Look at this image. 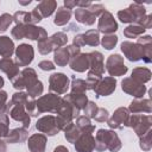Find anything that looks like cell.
Instances as JSON below:
<instances>
[{
	"mask_svg": "<svg viewBox=\"0 0 152 152\" xmlns=\"http://www.w3.org/2000/svg\"><path fill=\"white\" fill-rule=\"evenodd\" d=\"M71 18V11L65 8L64 6H61L56 10V13H55V19H53V24L57 25V26H63V25H66L69 23Z\"/></svg>",
	"mask_w": 152,
	"mask_h": 152,
	"instance_id": "obj_27",
	"label": "cell"
},
{
	"mask_svg": "<svg viewBox=\"0 0 152 152\" xmlns=\"http://www.w3.org/2000/svg\"><path fill=\"white\" fill-rule=\"evenodd\" d=\"M129 110L126 107H119L114 110L110 118H108L107 124L109 128L114 129H122L124 127H127V122L129 119Z\"/></svg>",
	"mask_w": 152,
	"mask_h": 152,
	"instance_id": "obj_10",
	"label": "cell"
},
{
	"mask_svg": "<svg viewBox=\"0 0 152 152\" xmlns=\"http://www.w3.org/2000/svg\"><path fill=\"white\" fill-rule=\"evenodd\" d=\"M46 37H48V32L44 27L37 25H25V38L38 42Z\"/></svg>",
	"mask_w": 152,
	"mask_h": 152,
	"instance_id": "obj_23",
	"label": "cell"
},
{
	"mask_svg": "<svg viewBox=\"0 0 152 152\" xmlns=\"http://www.w3.org/2000/svg\"><path fill=\"white\" fill-rule=\"evenodd\" d=\"M72 45L77 46V48H82L86 45V40H84V33H77L75 34V37L72 38Z\"/></svg>",
	"mask_w": 152,
	"mask_h": 152,
	"instance_id": "obj_54",
	"label": "cell"
},
{
	"mask_svg": "<svg viewBox=\"0 0 152 152\" xmlns=\"http://www.w3.org/2000/svg\"><path fill=\"white\" fill-rule=\"evenodd\" d=\"M151 76H152V72L148 68H134L131 74V78H133L142 84L148 82L151 80Z\"/></svg>",
	"mask_w": 152,
	"mask_h": 152,
	"instance_id": "obj_29",
	"label": "cell"
},
{
	"mask_svg": "<svg viewBox=\"0 0 152 152\" xmlns=\"http://www.w3.org/2000/svg\"><path fill=\"white\" fill-rule=\"evenodd\" d=\"M138 25H141L145 30H148L152 27V14H146L139 23Z\"/></svg>",
	"mask_w": 152,
	"mask_h": 152,
	"instance_id": "obj_55",
	"label": "cell"
},
{
	"mask_svg": "<svg viewBox=\"0 0 152 152\" xmlns=\"http://www.w3.org/2000/svg\"><path fill=\"white\" fill-rule=\"evenodd\" d=\"M108 118H109V112L106 108H97L94 120H96L97 122H106Z\"/></svg>",
	"mask_w": 152,
	"mask_h": 152,
	"instance_id": "obj_50",
	"label": "cell"
},
{
	"mask_svg": "<svg viewBox=\"0 0 152 152\" xmlns=\"http://www.w3.org/2000/svg\"><path fill=\"white\" fill-rule=\"evenodd\" d=\"M118 19L124 23V24H134L135 23V18L132 13V11L129 10V7L127 8H124V10H120L118 12Z\"/></svg>",
	"mask_w": 152,
	"mask_h": 152,
	"instance_id": "obj_41",
	"label": "cell"
},
{
	"mask_svg": "<svg viewBox=\"0 0 152 152\" xmlns=\"http://www.w3.org/2000/svg\"><path fill=\"white\" fill-rule=\"evenodd\" d=\"M116 89V80L115 77L112 76H107V77H102V80L100 81V83L97 84V87L94 89L95 91V96L96 97H101V96H108L110 94H113Z\"/></svg>",
	"mask_w": 152,
	"mask_h": 152,
	"instance_id": "obj_14",
	"label": "cell"
},
{
	"mask_svg": "<svg viewBox=\"0 0 152 152\" xmlns=\"http://www.w3.org/2000/svg\"><path fill=\"white\" fill-rule=\"evenodd\" d=\"M11 36L12 38L17 40L24 39L25 38V25H15L11 31Z\"/></svg>",
	"mask_w": 152,
	"mask_h": 152,
	"instance_id": "obj_49",
	"label": "cell"
},
{
	"mask_svg": "<svg viewBox=\"0 0 152 152\" xmlns=\"http://www.w3.org/2000/svg\"><path fill=\"white\" fill-rule=\"evenodd\" d=\"M88 10H89V12H90L91 14H94L96 18H97V17H100V15L106 11L104 6H103V5H101V4H91V5H90V7H89Z\"/></svg>",
	"mask_w": 152,
	"mask_h": 152,
	"instance_id": "obj_52",
	"label": "cell"
},
{
	"mask_svg": "<svg viewBox=\"0 0 152 152\" xmlns=\"http://www.w3.org/2000/svg\"><path fill=\"white\" fill-rule=\"evenodd\" d=\"M75 125H76V127L78 128V131H80L81 133L93 134V132L95 131V126L91 124L90 119L87 118L86 115H80V116H77Z\"/></svg>",
	"mask_w": 152,
	"mask_h": 152,
	"instance_id": "obj_28",
	"label": "cell"
},
{
	"mask_svg": "<svg viewBox=\"0 0 152 152\" xmlns=\"http://www.w3.org/2000/svg\"><path fill=\"white\" fill-rule=\"evenodd\" d=\"M28 139V131L24 127H17L11 129L5 137L6 144H20Z\"/></svg>",
	"mask_w": 152,
	"mask_h": 152,
	"instance_id": "obj_19",
	"label": "cell"
},
{
	"mask_svg": "<svg viewBox=\"0 0 152 152\" xmlns=\"http://www.w3.org/2000/svg\"><path fill=\"white\" fill-rule=\"evenodd\" d=\"M4 84H5V81H4V78L0 76V90L2 89V87H4Z\"/></svg>",
	"mask_w": 152,
	"mask_h": 152,
	"instance_id": "obj_63",
	"label": "cell"
},
{
	"mask_svg": "<svg viewBox=\"0 0 152 152\" xmlns=\"http://www.w3.org/2000/svg\"><path fill=\"white\" fill-rule=\"evenodd\" d=\"M131 114H150L152 113V102L150 99H133L127 108Z\"/></svg>",
	"mask_w": 152,
	"mask_h": 152,
	"instance_id": "obj_15",
	"label": "cell"
},
{
	"mask_svg": "<svg viewBox=\"0 0 152 152\" xmlns=\"http://www.w3.org/2000/svg\"><path fill=\"white\" fill-rule=\"evenodd\" d=\"M84 40L86 45L96 48L100 44V32L97 30H88L84 33Z\"/></svg>",
	"mask_w": 152,
	"mask_h": 152,
	"instance_id": "obj_37",
	"label": "cell"
},
{
	"mask_svg": "<svg viewBox=\"0 0 152 152\" xmlns=\"http://www.w3.org/2000/svg\"><path fill=\"white\" fill-rule=\"evenodd\" d=\"M15 46L8 36H0V56L2 58H11L14 53Z\"/></svg>",
	"mask_w": 152,
	"mask_h": 152,
	"instance_id": "obj_24",
	"label": "cell"
},
{
	"mask_svg": "<svg viewBox=\"0 0 152 152\" xmlns=\"http://www.w3.org/2000/svg\"><path fill=\"white\" fill-rule=\"evenodd\" d=\"M46 135L43 133H34L27 139V147L30 152H45Z\"/></svg>",
	"mask_w": 152,
	"mask_h": 152,
	"instance_id": "obj_17",
	"label": "cell"
},
{
	"mask_svg": "<svg viewBox=\"0 0 152 152\" xmlns=\"http://www.w3.org/2000/svg\"><path fill=\"white\" fill-rule=\"evenodd\" d=\"M7 100L8 95L5 90H0V115L6 114V107H7Z\"/></svg>",
	"mask_w": 152,
	"mask_h": 152,
	"instance_id": "obj_51",
	"label": "cell"
},
{
	"mask_svg": "<svg viewBox=\"0 0 152 152\" xmlns=\"http://www.w3.org/2000/svg\"><path fill=\"white\" fill-rule=\"evenodd\" d=\"M139 147L145 152L151 151V148H152V129L146 132L144 135L139 137Z\"/></svg>",
	"mask_w": 152,
	"mask_h": 152,
	"instance_id": "obj_40",
	"label": "cell"
},
{
	"mask_svg": "<svg viewBox=\"0 0 152 152\" xmlns=\"http://www.w3.org/2000/svg\"><path fill=\"white\" fill-rule=\"evenodd\" d=\"M14 53H15V63H17L18 66L27 68L34 58L33 46L30 45V44H25V43L17 46L15 50H14Z\"/></svg>",
	"mask_w": 152,
	"mask_h": 152,
	"instance_id": "obj_9",
	"label": "cell"
},
{
	"mask_svg": "<svg viewBox=\"0 0 152 152\" xmlns=\"http://www.w3.org/2000/svg\"><path fill=\"white\" fill-rule=\"evenodd\" d=\"M69 66L71 70L76 72H84L86 70L89 69V61H88V53H78L77 56L70 58L69 61Z\"/></svg>",
	"mask_w": 152,
	"mask_h": 152,
	"instance_id": "obj_20",
	"label": "cell"
},
{
	"mask_svg": "<svg viewBox=\"0 0 152 152\" xmlns=\"http://www.w3.org/2000/svg\"><path fill=\"white\" fill-rule=\"evenodd\" d=\"M66 48V50H68V52H69V55H70V58H72V57H75V56H77L78 53H81V49L80 48H77V46H75V45H68V46H65Z\"/></svg>",
	"mask_w": 152,
	"mask_h": 152,
	"instance_id": "obj_57",
	"label": "cell"
},
{
	"mask_svg": "<svg viewBox=\"0 0 152 152\" xmlns=\"http://www.w3.org/2000/svg\"><path fill=\"white\" fill-rule=\"evenodd\" d=\"M6 114L10 115L13 120L19 121L24 128H28L30 124H31V116L28 115V113L26 112L24 104H13L11 101L7 102V107H6Z\"/></svg>",
	"mask_w": 152,
	"mask_h": 152,
	"instance_id": "obj_7",
	"label": "cell"
},
{
	"mask_svg": "<svg viewBox=\"0 0 152 152\" xmlns=\"http://www.w3.org/2000/svg\"><path fill=\"white\" fill-rule=\"evenodd\" d=\"M7 151V145H6V141L4 139L0 138V152H6Z\"/></svg>",
	"mask_w": 152,
	"mask_h": 152,
	"instance_id": "obj_61",
	"label": "cell"
},
{
	"mask_svg": "<svg viewBox=\"0 0 152 152\" xmlns=\"http://www.w3.org/2000/svg\"><path fill=\"white\" fill-rule=\"evenodd\" d=\"M10 132V119L7 114L0 115V138H5Z\"/></svg>",
	"mask_w": 152,
	"mask_h": 152,
	"instance_id": "obj_44",
	"label": "cell"
},
{
	"mask_svg": "<svg viewBox=\"0 0 152 152\" xmlns=\"http://www.w3.org/2000/svg\"><path fill=\"white\" fill-rule=\"evenodd\" d=\"M145 28L138 24H129L127 27L124 28V36L126 38H138L145 33Z\"/></svg>",
	"mask_w": 152,
	"mask_h": 152,
	"instance_id": "obj_31",
	"label": "cell"
},
{
	"mask_svg": "<svg viewBox=\"0 0 152 152\" xmlns=\"http://www.w3.org/2000/svg\"><path fill=\"white\" fill-rule=\"evenodd\" d=\"M61 101H62V97L53 93H49V94L39 96L38 100H36L38 115L42 113H55L56 114L57 108L61 104Z\"/></svg>",
	"mask_w": 152,
	"mask_h": 152,
	"instance_id": "obj_4",
	"label": "cell"
},
{
	"mask_svg": "<svg viewBox=\"0 0 152 152\" xmlns=\"http://www.w3.org/2000/svg\"><path fill=\"white\" fill-rule=\"evenodd\" d=\"M120 49L124 56L129 62H138L141 61L146 64L152 62V43H133L129 40H125L121 43Z\"/></svg>",
	"mask_w": 152,
	"mask_h": 152,
	"instance_id": "obj_1",
	"label": "cell"
},
{
	"mask_svg": "<svg viewBox=\"0 0 152 152\" xmlns=\"http://www.w3.org/2000/svg\"><path fill=\"white\" fill-rule=\"evenodd\" d=\"M26 112L28 113L30 116H38V112H37V106H36V99L28 97L24 104Z\"/></svg>",
	"mask_w": 152,
	"mask_h": 152,
	"instance_id": "obj_46",
	"label": "cell"
},
{
	"mask_svg": "<svg viewBox=\"0 0 152 152\" xmlns=\"http://www.w3.org/2000/svg\"><path fill=\"white\" fill-rule=\"evenodd\" d=\"M128 7H129V10L132 11V13H133V15H134V18H135V23H134V24H138V23L147 14L145 6H144L142 4H140V2H132Z\"/></svg>",
	"mask_w": 152,
	"mask_h": 152,
	"instance_id": "obj_34",
	"label": "cell"
},
{
	"mask_svg": "<svg viewBox=\"0 0 152 152\" xmlns=\"http://www.w3.org/2000/svg\"><path fill=\"white\" fill-rule=\"evenodd\" d=\"M70 61V55L66 48H59L55 50L53 53V62L57 66H66Z\"/></svg>",
	"mask_w": 152,
	"mask_h": 152,
	"instance_id": "obj_30",
	"label": "cell"
},
{
	"mask_svg": "<svg viewBox=\"0 0 152 152\" xmlns=\"http://www.w3.org/2000/svg\"><path fill=\"white\" fill-rule=\"evenodd\" d=\"M63 6H64L65 8H68V10L71 11L74 7H76V4H75V0H64Z\"/></svg>",
	"mask_w": 152,
	"mask_h": 152,
	"instance_id": "obj_59",
	"label": "cell"
},
{
	"mask_svg": "<svg viewBox=\"0 0 152 152\" xmlns=\"http://www.w3.org/2000/svg\"><path fill=\"white\" fill-rule=\"evenodd\" d=\"M49 38H50V40H51V43L53 45V51L56 49L64 48L66 45V43H68V36L64 32H56Z\"/></svg>",
	"mask_w": 152,
	"mask_h": 152,
	"instance_id": "obj_35",
	"label": "cell"
},
{
	"mask_svg": "<svg viewBox=\"0 0 152 152\" xmlns=\"http://www.w3.org/2000/svg\"><path fill=\"white\" fill-rule=\"evenodd\" d=\"M70 93H86L87 90V84L86 81L82 78H76L72 77V81L70 82Z\"/></svg>",
	"mask_w": 152,
	"mask_h": 152,
	"instance_id": "obj_43",
	"label": "cell"
},
{
	"mask_svg": "<svg viewBox=\"0 0 152 152\" xmlns=\"http://www.w3.org/2000/svg\"><path fill=\"white\" fill-rule=\"evenodd\" d=\"M106 70L112 77L122 76L128 71V68L124 63V57L119 53H113L108 56L106 61Z\"/></svg>",
	"mask_w": 152,
	"mask_h": 152,
	"instance_id": "obj_8",
	"label": "cell"
},
{
	"mask_svg": "<svg viewBox=\"0 0 152 152\" xmlns=\"http://www.w3.org/2000/svg\"><path fill=\"white\" fill-rule=\"evenodd\" d=\"M101 80H102V75L89 70L88 74H87V80H86L87 90H94V89L97 87V84L100 83Z\"/></svg>",
	"mask_w": 152,
	"mask_h": 152,
	"instance_id": "obj_36",
	"label": "cell"
},
{
	"mask_svg": "<svg viewBox=\"0 0 152 152\" xmlns=\"http://www.w3.org/2000/svg\"><path fill=\"white\" fill-rule=\"evenodd\" d=\"M121 89L128 94V95H132L134 99H141L144 97L145 93L147 91V88L145 84L131 78V77H125L122 81H121Z\"/></svg>",
	"mask_w": 152,
	"mask_h": 152,
	"instance_id": "obj_11",
	"label": "cell"
},
{
	"mask_svg": "<svg viewBox=\"0 0 152 152\" xmlns=\"http://www.w3.org/2000/svg\"><path fill=\"white\" fill-rule=\"evenodd\" d=\"M75 4L78 8H89L93 2L90 0H75Z\"/></svg>",
	"mask_w": 152,
	"mask_h": 152,
	"instance_id": "obj_58",
	"label": "cell"
},
{
	"mask_svg": "<svg viewBox=\"0 0 152 152\" xmlns=\"http://www.w3.org/2000/svg\"><path fill=\"white\" fill-rule=\"evenodd\" d=\"M64 100L69 101L74 107H76L78 110H82L87 103H88V96L86 93H69L63 96Z\"/></svg>",
	"mask_w": 152,
	"mask_h": 152,
	"instance_id": "obj_22",
	"label": "cell"
},
{
	"mask_svg": "<svg viewBox=\"0 0 152 152\" xmlns=\"http://www.w3.org/2000/svg\"><path fill=\"white\" fill-rule=\"evenodd\" d=\"M75 19L83 25H93L96 20V17L89 12L88 8H77L75 10Z\"/></svg>",
	"mask_w": 152,
	"mask_h": 152,
	"instance_id": "obj_26",
	"label": "cell"
},
{
	"mask_svg": "<svg viewBox=\"0 0 152 152\" xmlns=\"http://www.w3.org/2000/svg\"><path fill=\"white\" fill-rule=\"evenodd\" d=\"M12 23H13V15L10 13H2L0 15V33L7 31V28Z\"/></svg>",
	"mask_w": 152,
	"mask_h": 152,
	"instance_id": "obj_45",
	"label": "cell"
},
{
	"mask_svg": "<svg viewBox=\"0 0 152 152\" xmlns=\"http://www.w3.org/2000/svg\"><path fill=\"white\" fill-rule=\"evenodd\" d=\"M18 2H19V5H21V6H26V5H30L31 2H32V0H18Z\"/></svg>",
	"mask_w": 152,
	"mask_h": 152,
	"instance_id": "obj_62",
	"label": "cell"
},
{
	"mask_svg": "<svg viewBox=\"0 0 152 152\" xmlns=\"http://www.w3.org/2000/svg\"><path fill=\"white\" fill-rule=\"evenodd\" d=\"M63 132H64V138L66 139V141L68 142H71V144H75V141L81 135V132L78 131V128L76 127V125L74 122L69 124Z\"/></svg>",
	"mask_w": 152,
	"mask_h": 152,
	"instance_id": "obj_32",
	"label": "cell"
},
{
	"mask_svg": "<svg viewBox=\"0 0 152 152\" xmlns=\"http://www.w3.org/2000/svg\"><path fill=\"white\" fill-rule=\"evenodd\" d=\"M36 128L38 129V132L44 133L45 135H49V137H53V135L58 134V132H59V129L56 125L55 115H51V114L39 118L36 122Z\"/></svg>",
	"mask_w": 152,
	"mask_h": 152,
	"instance_id": "obj_13",
	"label": "cell"
},
{
	"mask_svg": "<svg viewBox=\"0 0 152 152\" xmlns=\"http://www.w3.org/2000/svg\"><path fill=\"white\" fill-rule=\"evenodd\" d=\"M0 70L7 75V77L10 78V81L12 78H14L19 72V66L17 65L15 61H13L12 58H1L0 59Z\"/></svg>",
	"mask_w": 152,
	"mask_h": 152,
	"instance_id": "obj_21",
	"label": "cell"
},
{
	"mask_svg": "<svg viewBox=\"0 0 152 152\" xmlns=\"http://www.w3.org/2000/svg\"><path fill=\"white\" fill-rule=\"evenodd\" d=\"M13 23L15 25H33L31 13L25 11H18L13 14Z\"/></svg>",
	"mask_w": 152,
	"mask_h": 152,
	"instance_id": "obj_33",
	"label": "cell"
},
{
	"mask_svg": "<svg viewBox=\"0 0 152 152\" xmlns=\"http://www.w3.org/2000/svg\"><path fill=\"white\" fill-rule=\"evenodd\" d=\"M43 18L50 17L56 10H57V1L55 0H42L38 2V5L34 7Z\"/></svg>",
	"mask_w": 152,
	"mask_h": 152,
	"instance_id": "obj_25",
	"label": "cell"
},
{
	"mask_svg": "<svg viewBox=\"0 0 152 152\" xmlns=\"http://www.w3.org/2000/svg\"><path fill=\"white\" fill-rule=\"evenodd\" d=\"M127 127L134 129L138 137L144 135L146 132L152 129V116L150 114H131Z\"/></svg>",
	"mask_w": 152,
	"mask_h": 152,
	"instance_id": "obj_3",
	"label": "cell"
},
{
	"mask_svg": "<svg viewBox=\"0 0 152 152\" xmlns=\"http://www.w3.org/2000/svg\"><path fill=\"white\" fill-rule=\"evenodd\" d=\"M44 91V86H43V82L42 81H36L32 86H30L27 89H26V94L28 95V97H32V99H36L38 96H40Z\"/></svg>",
	"mask_w": 152,
	"mask_h": 152,
	"instance_id": "obj_38",
	"label": "cell"
},
{
	"mask_svg": "<svg viewBox=\"0 0 152 152\" xmlns=\"http://www.w3.org/2000/svg\"><path fill=\"white\" fill-rule=\"evenodd\" d=\"M94 140H95L94 150H96L97 152H103L106 150H109L110 152H119L122 147V142L119 135L112 129L100 128L95 134Z\"/></svg>",
	"mask_w": 152,
	"mask_h": 152,
	"instance_id": "obj_2",
	"label": "cell"
},
{
	"mask_svg": "<svg viewBox=\"0 0 152 152\" xmlns=\"http://www.w3.org/2000/svg\"><path fill=\"white\" fill-rule=\"evenodd\" d=\"M88 61H89V69L94 72L103 75L104 72V63H103V55L100 51H91L88 52Z\"/></svg>",
	"mask_w": 152,
	"mask_h": 152,
	"instance_id": "obj_18",
	"label": "cell"
},
{
	"mask_svg": "<svg viewBox=\"0 0 152 152\" xmlns=\"http://www.w3.org/2000/svg\"><path fill=\"white\" fill-rule=\"evenodd\" d=\"M75 150L76 152H93L95 147V140L93 134L81 133L78 139L75 141Z\"/></svg>",
	"mask_w": 152,
	"mask_h": 152,
	"instance_id": "obj_16",
	"label": "cell"
},
{
	"mask_svg": "<svg viewBox=\"0 0 152 152\" xmlns=\"http://www.w3.org/2000/svg\"><path fill=\"white\" fill-rule=\"evenodd\" d=\"M70 88V80L63 72H55L49 77V90L50 93L62 95L66 94Z\"/></svg>",
	"mask_w": 152,
	"mask_h": 152,
	"instance_id": "obj_6",
	"label": "cell"
},
{
	"mask_svg": "<svg viewBox=\"0 0 152 152\" xmlns=\"http://www.w3.org/2000/svg\"><path fill=\"white\" fill-rule=\"evenodd\" d=\"M27 99H28V95L26 93H24V91H15L12 95V97H11L10 101L13 104H25V102H26Z\"/></svg>",
	"mask_w": 152,
	"mask_h": 152,
	"instance_id": "obj_47",
	"label": "cell"
},
{
	"mask_svg": "<svg viewBox=\"0 0 152 152\" xmlns=\"http://www.w3.org/2000/svg\"><path fill=\"white\" fill-rule=\"evenodd\" d=\"M52 152H69V150H68L65 146H63V145H59V146L55 147Z\"/></svg>",
	"mask_w": 152,
	"mask_h": 152,
	"instance_id": "obj_60",
	"label": "cell"
},
{
	"mask_svg": "<svg viewBox=\"0 0 152 152\" xmlns=\"http://www.w3.org/2000/svg\"><path fill=\"white\" fill-rule=\"evenodd\" d=\"M37 48H38L39 53H42V55H49L50 52L53 51V45H52L49 37L38 40L37 42Z\"/></svg>",
	"mask_w": 152,
	"mask_h": 152,
	"instance_id": "obj_42",
	"label": "cell"
},
{
	"mask_svg": "<svg viewBox=\"0 0 152 152\" xmlns=\"http://www.w3.org/2000/svg\"><path fill=\"white\" fill-rule=\"evenodd\" d=\"M97 108H99V107H97V104H96L94 101H88L87 106L83 108V113H84V115H86L87 118H89V119H94Z\"/></svg>",
	"mask_w": 152,
	"mask_h": 152,
	"instance_id": "obj_48",
	"label": "cell"
},
{
	"mask_svg": "<svg viewBox=\"0 0 152 152\" xmlns=\"http://www.w3.org/2000/svg\"><path fill=\"white\" fill-rule=\"evenodd\" d=\"M38 68L40 70H43V71H51L56 66H55V63L53 62H51L49 59H44V61H42V62L38 63Z\"/></svg>",
	"mask_w": 152,
	"mask_h": 152,
	"instance_id": "obj_53",
	"label": "cell"
},
{
	"mask_svg": "<svg viewBox=\"0 0 152 152\" xmlns=\"http://www.w3.org/2000/svg\"><path fill=\"white\" fill-rule=\"evenodd\" d=\"M97 31L103 34H114L118 31V23L114 19V15L109 11H104L97 21Z\"/></svg>",
	"mask_w": 152,
	"mask_h": 152,
	"instance_id": "obj_12",
	"label": "cell"
},
{
	"mask_svg": "<svg viewBox=\"0 0 152 152\" xmlns=\"http://www.w3.org/2000/svg\"><path fill=\"white\" fill-rule=\"evenodd\" d=\"M36 81H38L37 72L32 68H24L14 78L11 80L12 86L14 89L21 91L23 89H27L30 86H32Z\"/></svg>",
	"mask_w": 152,
	"mask_h": 152,
	"instance_id": "obj_5",
	"label": "cell"
},
{
	"mask_svg": "<svg viewBox=\"0 0 152 152\" xmlns=\"http://www.w3.org/2000/svg\"><path fill=\"white\" fill-rule=\"evenodd\" d=\"M100 44L106 50H112L118 44V36L116 34H103V37L100 38Z\"/></svg>",
	"mask_w": 152,
	"mask_h": 152,
	"instance_id": "obj_39",
	"label": "cell"
},
{
	"mask_svg": "<svg viewBox=\"0 0 152 152\" xmlns=\"http://www.w3.org/2000/svg\"><path fill=\"white\" fill-rule=\"evenodd\" d=\"M30 13H31V19H32V24L33 25H36V24H38V23H40L43 20V17L40 15V13L36 8H33Z\"/></svg>",
	"mask_w": 152,
	"mask_h": 152,
	"instance_id": "obj_56",
	"label": "cell"
}]
</instances>
